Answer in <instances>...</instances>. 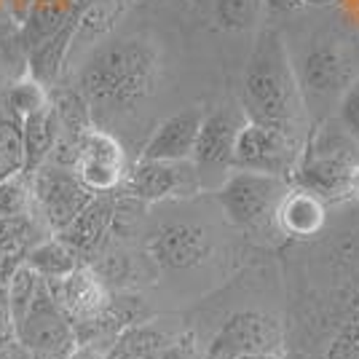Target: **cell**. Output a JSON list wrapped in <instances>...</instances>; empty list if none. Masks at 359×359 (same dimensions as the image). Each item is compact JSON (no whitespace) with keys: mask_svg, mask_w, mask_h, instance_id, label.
I'll return each mask as SVG.
<instances>
[{"mask_svg":"<svg viewBox=\"0 0 359 359\" xmlns=\"http://www.w3.org/2000/svg\"><path fill=\"white\" fill-rule=\"evenodd\" d=\"M161 54L148 38H118L97 46L83 62L78 91L89 107L132 110L156 91Z\"/></svg>","mask_w":359,"mask_h":359,"instance_id":"1","label":"cell"},{"mask_svg":"<svg viewBox=\"0 0 359 359\" xmlns=\"http://www.w3.org/2000/svg\"><path fill=\"white\" fill-rule=\"evenodd\" d=\"M244 110L250 118L282 126L287 132L295 126L303 110L290 48L273 27L257 32L250 51L244 67Z\"/></svg>","mask_w":359,"mask_h":359,"instance_id":"2","label":"cell"},{"mask_svg":"<svg viewBox=\"0 0 359 359\" xmlns=\"http://www.w3.org/2000/svg\"><path fill=\"white\" fill-rule=\"evenodd\" d=\"M359 164V142L338 118L322 121L292 164V182L322 201L348 196V175Z\"/></svg>","mask_w":359,"mask_h":359,"instance_id":"3","label":"cell"},{"mask_svg":"<svg viewBox=\"0 0 359 359\" xmlns=\"http://www.w3.org/2000/svg\"><path fill=\"white\" fill-rule=\"evenodd\" d=\"M292 73L298 81L303 105L309 102H325L335 94H344V89L354 81L357 54L348 38L341 32L325 30L311 35L292 57Z\"/></svg>","mask_w":359,"mask_h":359,"instance_id":"4","label":"cell"},{"mask_svg":"<svg viewBox=\"0 0 359 359\" xmlns=\"http://www.w3.org/2000/svg\"><path fill=\"white\" fill-rule=\"evenodd\" d=\"M287 194V180L266 172L233 169L217 188V204L223 207L228 220L241 231H257L273 223L276 204Z\"/></svg>","mask_w":359,"mask_h":359,"instance_id":"5","label":"cell"},{"mask_svg":"<svg viewBox=\"0 0 359 359\" xmlns=\"http://www.w3.org/2000/svg\"><path fill=\"white\" fill-rule=\"evenodd\" d=\"M14 332L22 348L30 351L35 359H67L75 348L73 322L60 311L43 279L22 325Z\"/></svg>","mask_w":359,"mask_h":359,"instance_id":"6","label":"cell"},{"mask_svg":"<svg viewBox=\"0 0 359 359\" xmlns=\"http://www.w3.org/2000/svg\"><path fill=\"white\" fill-rule=\"evenodd\" d=\"M30 188L35 212L46 220L51 233H60L62 228L97 196L78 180L73 169L54 164L38 166L30 175Z\"/></svg>","mask_w":359,"mask_h":359,"instance_id":"7","label":"cell"},{"mask_svg":"<svg viewBox=\"0 0 359 359\" xmlns=\"http://www.w3.org/2000/svg\"><path fill=\"white\" fill-rule=\"evenodd\" d=\"M295 164V142L292 135L266 121L247 118L236 137L233 166L231 169H250L285 177Z\"/></svg>","mask_w":359,"mask_h":359,"instance_id":"8","label":"cell"},{"mask_svg":"<svg viewBox=\"0 0 359 359\" xmlns=\"http://www.w3.org/2000/svg\"><path fill=\"white\" fill-rule=\"evenodd\" d=\"M198 188V172L194 161H148L140 158L121 182V194L142 204H156L177 196H191Z\"/></svg>","mask_w":359,"mask_h":359,"instance_id":"9","label":"cell"},{"mask_svg":"<svg viewBox=\"0 0 359 359\" xmlns=\"http://www.w3.org/2000/svg\"><path fill=\"white\" fill-rule=\"evenodd\" d=\"M73 172L91 194H113L126 177V150L110 132L91 126L78 145Z\"/></svg>","mask_w":359,"mask_h":359,"instance_id":"10","label":"cell"},{"mask_svg":"<svg viewBox=\"0 0 359 359\" xmlns=\"http://www.w3.org/2000/svg\"><path fill=\"white\" fill-rule=\"evenodd\" d=\"M148 257L161 271H191L210 255L212 241L201 225L188 220H166L148 233Z\"/></svg>","mask_w":359,"mask_h":359,"instance_id":"11","label":"cell"},{"mask_svg":"<svg viewBox=\"0 0 359 359\" xmlns=\"http://www.w3.org/2000/svg\"><path fill=\"white\" fill-rule=\"evenodd\" d=\"M247 110L239 105H220L212 113H204L201 129L196 137L194 161L196 172L201 169H231L233 166V148L241 126L247 123Z\"/></svg>","mask_w":359,"mask_h":359,"instance_id":"12","label":"cell"},{"mask_svg":"<svg viewBox=\"0 0 359 359\" xmlns=\"http://www.w3.org/2000/svg\"><path fill=\"white\" fill-rule=\"evenodd\" d=\"M282 332L279 325L266 314L257 311H241L233 314L215 335L210 346V359H233L250 351H273L279 348Z\"/></svg>","mask_w":359,"mask_h":359,"instance_id":"13","label":"cell"},{"mask_svg":"<svg viewBox=\"0 0 359 359\" xmlns=\"http://www.w3.org/2000/svg\"><path fill=\"white\" fill-rule=\"evenodd\" d=\"M46 287H48L54 303L60 306V311L70 322H81V319H89V316L100 314L107 306V300H110L105 282L86 263L78 266L75 271H70L62 279H48Z\"/></svg>","mask_w":359,"mask_h":359,"instance_id":"14","label":"cell"},{"mask_svg":"<svg viewBox=\"0 0 359 359\" xmlns=\"http://www.w3.org/2000/svg\"><path fill=\"white\" fill-rule=\"evenodd\" d=\"M201 121H204L201 107H188V110H180L175 116L164 118L145 142L140 158H148V161H191Z\"/></svg>","mask_w":359,"mask_h":359,"instance_id":"15","label":"cell"},{"mask_svg":"<svg viewBox=\"0 0 359 359\" xmlns=\"http://www.w3.org/2000/svg\"><path fill=\"white\" fill-rule=\"evenodd\" d=\"M113 201L107 198V194H97L83 210L75 215L70 223L62 228L60 236L75 255L78 260L83 257H97L107 247L110 239V223H113Z\"/></svg>","mask_w":359,"mask_h":359,"instance_id":"16","label":"cell"},{"mask_svg":"<svg viewBox=\"0 0 359 359\" xmlns=\"http://www.w3.org/2000/svg\"><path fill=\"white\" fill-rule=\"evenodd\" d=\"M135 6V0H89L73 22V35L67 46V60L78 57L83 51H89L116 30L123 16L129 14V8Z\"/></svg>","mask_w":359,"mask_h":359,"instance_id":"17","label":"cell"},{"mask_svg":"<svg viewBox=\"0 0 359 359\" xmlns=\"http://www.w3.org/2000/svg\"><path fill=\"white\" fill-rule=\"evenodd\" d=\"M273 223L290 239H314L325 231L327 210H325V201L316 198L314 194L303 188H292V191L287 188L282 201L276 204Z\"/></svg>","mask_w":359,"mask_h":359,"instance_id":"18","label":"cell"},{"mask_svg":"<svg viewBox=\"0 0 359 359\" xmlns=\"http://www.w3.org/2000/svg\"><path fill=\"white\" fill-rule=\"evenodd\" d=\"M19 126H22V148H25L22 172L30 177L38 166L46 164L48 153L57 145V137H60V118H57V113L51 107V100H48V105L43 110L27 116Z\"/></svg>","mask_w":359,"mask_h":359,"instance_id":"19","label":"cell"},{"mask_svg":"<svg viewBox=\"0 0 359 359\" xmlns=\"http://www.w3.org/2000/svg\"><path fill=\"white\" fill-rule=\"evenodd\" d=\"M73 22L70 19L65 27L54 32L51 38H46L43 43H38L35 48H30V70L27 73L41 81L46 89L65 73L67 65V46H70V35H73Z\"/></svg>","mask_w":359,"mask_h":359,"instance_id":"20","label":"cell"},{"mask_svg":"<svg viewBox=\"0 0 359 359\" xmlns=\"http://www.w3.org/2000/svg\"><path fill=\"white\" fill-rule=\"evenodd\" d=\"M25 263L46 282L48 279H62V276H67L70 271L81 266L78 255L60 236H54V239L48 241H35L30 250L25 252Z\"/></svg>","mask_w":359,"mask_h":359,"instance_id":"21","label":"cell"},{"mask_svg":"<svg viewBox=\"0 0 359 359\" xmlns=\"http://www.w3.org/2000/svg\"><path fill=\"white\" fill-rule=\"evenodd\" d=\"M48 105V89H46L41 81H35L30 73H25L22 78H16L14 83L6 89V107H8V116L16 118L19 123L43 110Z\"/></svg>","mask_w":359,"mask_h":359,"instance_id":"22","label":"cell"},{"mask_svg":"<svg viewBox=\"0 0 359 359\" xmlns=\"http://www.w3.org/2000/svg\"><path fill=\"white\" fill-rule=\"evenodd\" d=\"M166 346V335L158 332L150 325H132L123 332H118L116 341V351L113 357L121 359H153L161 354V348Z\"/></svg>","mask_w":359,"mask_h":359,"instance_id":"23","label":"cell"},{"mask_svg":"<svg viewBox=\"0 0 359 359\" xmlns=\"http://www.w3.org/2000/svg\"><path fill=\"white\" fill-rule=\"evenodd\" d=\"M215 22L225 32H247L263 16V0H215Z\"/></svg>","mask_w":359,"mask_h":359,"instance_id":"24","label":"cell"},{"mask_svg":"<svg viewBox=\"0 0 359 359\" xmlns=\"http://www.w3.org/2000/svg\"><path fill=\"white\" fill-rule=\"evenodd\" d=\"M19 215H35L30 177L25 172L0 180V217H19Z\"/></svg>","mask_w":359,"mask_h":359,"instance_id":"25","label":"cell"},{"mask_svg":"<svg viewBox=\"0 0 359 359\" xmlns=\"http://www.w3.org/2000/svg\"><path fill=\"white\" fill-rule=\"evenodd\" d=\"M25 148H22V126L11 116H0V180L22 172Z\"/></svg>","mask_w":359,"mask_h":359,"instance_id":"26","label":"cell"},{"mask_svg":"<svg viewBox=\"0 0 359 359\" xmlns=\"http://www.w3.org/2000/svg\"><path fill=\"white\" fill-rule=\"evenodd\" d=\"M35 233H38V225L32 220V215L0 217V260L8 255L27 252Z\"/></svg>","mask_w":359,"mask_h":359,"instance_id":"27","label":"cell"},{"mask_svg":"<svg viewBox=\"0 0 359 359\" xmlns=\"http://www.w3.org/2000/svg\"><path fill=\"white\" fill-rule=\"evenodd\" d=\"M338 121L344 123V129L359 142V75L348 83L341 94V105H338Z\"/></svg>","mask_w":359,"mask_h":359,"instance_id":"28","label":"cell"},{"mask_svg":"<svg viewBox=\"0 0 359 359\" xmlns=\"http://www.w3.org/2000/svg\"><path fill=\"white\" fill-rule=\"evenodd\" d=\"M325 359H359V344L354 341V335L351 332H344L332 348L327 351V357Z\"/></svg>","mask_w":359,"mask_h":359,"instance_id":"29","label":"cell"},{"mask_svg":"<svg viewBox=\"0 0 359 359\" xmlns=\"http://www.w3.org/2000/svg\"><path fill=\"white\" fill-rule=\"evenodd\" d=\"M263 8L271 14H292V11L306 8V3L303 0H263Z\"/></svg>","mask_w":359,"mask_h":359,"instance_id":"30","label":"cell"},{"mask_svg":"<svg viewBox=\"0 0 359 359\" xmlns=\"http://www.w3.org/2000/svg\"><path fill=\"white\" fill-rule=\"evenodd\" d=\"M348 196H357L359 198V164L351 169V175H348Z\"/></svg>","mask_w":359,"mask_h":359,"instance_id":"31","label":"cell"},{"mask_svg":"<svg viewBox=\"0 0 359 359\" xmlns=\"http://www.w3.org/2000/svg\"><path fill=\"white\" fill-rule=\"evenodd\" d=\"M233 359H279L273 351H250V354H239Z\"/></svg>","mask_w":359,"mask_h":359,"instance_id":"32","label":"cell"},{"mask_svg":"<svg viewBox=\"0 0 359 359\" xmlns=\"http://www.w3.org/2000/svg\"><path fill=\"white\" fill-rule=\"evenodd\" d=\"M67 3H70V8H73L75 14H78V11H81V8H83L89 0H67Z\"/></svg>","mask_w":359,"mask_h":359,"instance_id":"33","label":"cell"},{"mask_svg":"<svg viewBox=\"0 0 359 359\" xmlns=\"http://www.w3.org/2000/svg\"><path fill=\"white\" fill-rule=\"evenodd\" d=\"M306 6H327V3H335V0H303Z\"/></svg>","mask_w":359,"mask_h":359,"instance_id":"34","label":"cell"}]
</instances>
